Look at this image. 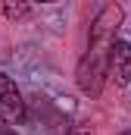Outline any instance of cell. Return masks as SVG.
Returning <instances> with one entry per match:
<instances>
[{"label":"cell","instance_id":"obj_3","mask_svg":"<svg viewBox=\"0 0 131 135\" xmlns=\"http://www.w3.org/2000/svg\"><path fill=\"white\" fill-rule=\"evenodd\" d=\"M106 75L122 88L131 82V41H112L106 50Z\"/></svg>","mask_w":131,"mask_h":135},{"label":"cell","instance_id":"obj_8","mask_svg":"<svg viewBox=\"0 0 131 135\" xmlns=\"http://www.w3.org/2000/svg\"><path fill=\"white\" fill-rule=\"evenodd\" d=\"M122 135H131V132H122Z\"/></svg>","mask_w":131,"mask_h":135},{"label":"cell","instance_id":"obj_6","mask_svg":"<svg viewBox=\"0 0 131 135\" xmlns=\"http://www.w3.org/2000/svg\"><path fill=\"white\" fill-rule=\"evenodd\" d=\"M66 135H94V129H91V126H84V123H78V126H72Z\"/></svg>","mask_w":131,"mask_h":135},{"label":"cell","instance_id":"obj_1","mask_svg":"<svg viewBox=\"0 0 131 135\" xmlns=\"http://www.w3.org/2000/svg\"><path fill=\"white\" fill-rule=\"evenodd\" d=\"M119 22H122V6H119V3H106V6L97 13V19L91 22V50L106 54L109 44L116 41Z\"/></svg>","mask_w":131,"mask_h":135},{"label":"cell","instance_id":"obj_2","mask_svg":"<svg viewBox=\"0 0 131 135\" xmlns=\"http://www.w3.org/2000/svg\"><path fill=\"white\" fill-rule=\"evenodd\" d=\"M103 75H106V54L91 50V54L81 57L78 72H75V82H78V88H81L84 94H100V88H103Z\"/></svg>","mask_w":131,"mask_h":135},{"label":"cell","instance_id":"obj_5","mask_svg":"<svg viewBox=\"0 0 131 135\" xmlns=\"http://www.w3.org/2000/svg\"><path fill=\"white\" fill-rule=\"evenodd\" d=\"M0 9H3V16H6V19H22V16H28V13H31V6H28V3H3Z\"/></svg>","mask_w":131,"mask_h":135},{"label":"cell","instance_id":"obj_7","mask_svg":"<svg viewBox=\"0 0 131 135\" xmlns=\"http://www.w3.org/2000/svg\"><path fill=\"white\" fill-rule=\"evenodd\" d=\"M0 135H16V132H13L9 126H0Z\"/></svg>","mask_w":131,"mask_h":135},{"label":"cell","instance_id":"obj_4","mask_svg":"<svg viewBox=\"0 0 131 135\" xmlns=\"http://www.w3.org/2000/svg\"><path fill=\"white\" fill-rule=\"evenodd\" d=\"M0 119L3 123H22L25 119V101L6 72H0Z\"/></svg>","mask_w":131,"mask_h":135}]
</instances>
